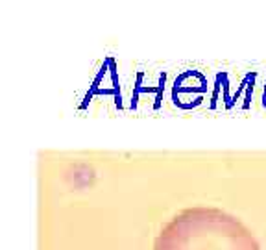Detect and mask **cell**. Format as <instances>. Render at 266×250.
Wrapping results in <instances>:
<instances>
[{
	"label": "cell",
	"instance_id": "1",
	"mask_svg": "<svg viewBox=\"0 0 266 250\" xmlns=\"http://www.w3.org/2000/svg\"><path fill=\"white\" fill-rule=\"evenodd\" d=\"M153 250H261V245L239 217L215 206H193L169 219Z\"/></svg>",
	"mask_w": 266,
	"mask_h": 250
}]
</instances>
